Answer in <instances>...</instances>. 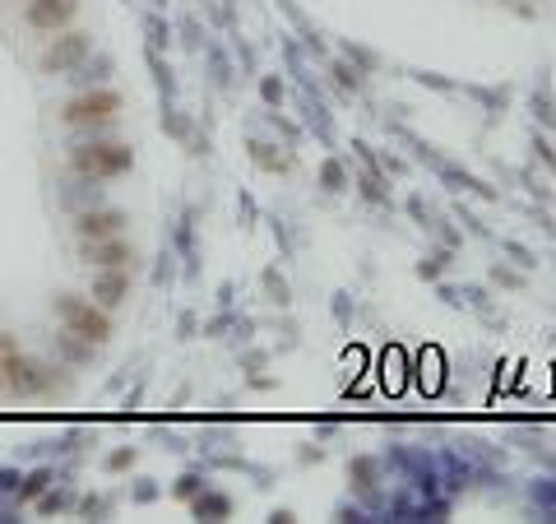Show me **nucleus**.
<instances>
[{"instance_id": "obj_1", "label": "nucleus", "mask_w": 556, "mask_h": 524, "mask_svg": "<svg viewBox=\"0 0 556 524\" xmlns=\"http://www.w3.org/2000/svg\"><path fill=\"white\" fill-rule=\"evenodd\" d=\"M70 167H75L84 181H116V177H126L130 167H135V149H130V144H116V140L75 144Z\"/></svg>"}, {"instance_id": "obj_2", "label": "nucleus", "mask_w": 556, "mask_h": 524, "mask_svg": "<svg viewBox=\"0 0 556 524\" xmlns=\"http://www.w3.org/2000/svg\"><path fill=\"white\" fill-rule=\"evenodd\" d=\"M56 311H61V325L70 334H79V339H89L93 348L112 344V316H107V307H98V302H89V297H75L65 293L56 297Z\"/></svg>"}, {"instance_id": "obj_3", "label": "nucleus", "mask_w": 556, "mask_h": 524, "mask_svg": "<svg viewBox=\"0 0 556 524\" xmlns=\"http://www.w3.org/2000/svg\"><path fill=\"white\" fill-rule=\"evenodd\" d=\"M116 112H121V93L116 89H84L75 93L70 103L61 107V121L65 126H75V130H102V126H112Z\"/></svg>"}, {"instance_id": "obj_4", "label": "nucleus", "mask_w": 556, "mask_h": 524, "mask_svg": "<svg viewBox=\"0 0 556 524\" xmlns=\"http://www.w3.org/2000/svg\"><path fill=\"white\" fill-rule=\"evenodd\" d=\"M0 381L5 395H42V362L24 358L10 334H0Z\"/></svg>"}, {"instance_id": "obj_5", "label": "nucleus", "mask_w": 556, "mask_h": 524, "mask_svg": "<svg viewBox=\"0 0 556 524\" xmlns=\"http://www.w3.org/2000/svg\"><path fill=\"white\" fill-rule=\"evenodd\" d=\"M89 52H93L89 33H79V28L65 33L61 28V33L47 42V52L38 56V65H42V75H70V70H79V65L89 61Z\"/></svg>"}, {"instance_id": "obj_6", "label": "nucleus", "mask_w": 556, "mask_h": 524, "mask_svg": "<svg viewBox=\"0 0 556 524\" xmlns=\"http://www.w3.org/2000/svg\"><path fill=\"white\" fill-rule=\"evenodd\" d=\"M380 483H385V460H376V455H353L348 460V492H357V501L367 511L380 506Z\"/></svg>"}, {"instance_id": "obj_7", "label": "nucleus", "mask_w": 556, "mask_h": 524, "mask_svg": "<svg viewBox=\"0 0 556 524\" xmlns=\"http://www.w3.org/2000/svg\"><path fill=\"white\" fill-rule=\"evenodd\" d=\"M84 260L93 269H130L135 265V246L126 242V232H116V237H98V242H79Z\"/></svg>"}, {"instance_id": "obj_8", "label": "nucleus", "mask_w": 556, "mask_h": 524, "mask_svg": "<svg viewBox=\"0 0 556 524\" xmlns=\"http://www.w3.org/2000/svg\"><path fill=\"white\" fill-rule=\"evenodd\" d=\"M79 14V0H28V28H38V33H61V28L75 24Z\"/></svg>"}, {"instance_id": "obj_9", "label": "nucleus", "mask_w": 556, "mask_h": 524, "mask_svg": "<svg viewBox=\"0 0 556 524\" xmlns=\"http://www.w3.org/2000/svg\"><path fill=\"white\" fill-rule=\"evenodd\" d=\"M246 154H251V163L260 167V172H269V177H288L292 167H297V149H292V144L251 140L246 144Z\"/></svg>"}, {"instance_id": "obj_10", "label": "nucleus", "mask_w": 556, "mask_h": 524, "mask_svg": "<svg viewBox=\"0 0 556 524\" xmlns=\"http://www.w3.org/2000/svg\"><path fill=\"white\" fill-rule=\"evenodd\" d=\"M130 218L121 209H84L75 218V237L79 242H98V237H116V232H126Z\"/></svg>"}, {"instance_id": "obj_11", "label": "nucleus", "mask_w": 556, "mask_h": 524, "mask_svg": "<svg viewBox=\"0 0 556 524\" xmlns=\"http://www.w3.org/2000/svg\"><path fill=\"white\" fill-rule=\"evenodd\" d=\"M302 121H306V130L325 144V149H339V126H334V112L325 107V98H316V93H306V89H302Z\"/></svg>"}, {"instance_id": "obj_12", "label": "nucleus", "mask_w": 556, "mask_h": 524, "mask_svg": "<svg viewBox=\"0 0 556 524\" xmlns=\"http://www.w3.org/2000/svg\"><path fill=\"white\" fill-rule=\"evenodd\" d=\"M353 195H357V200H367L371 209H385V214H394V191H390V177H385V172L353 167Z\"/></svg>"}, {"instance_id": "obj_13", "label": "nucleus", "mask_w": 556, "mask_h": 524, "mask_svg": "<svg viewBox=\"0 0 556 524\" xmlns=\"http://www.w3.org/2000/svg\"><path fill=\"white\" fill-rule=\"evenodd\" d=\"M529 116H533V126L547 130L552 135L556 130V89H552V70H538V79H533V93H529Z\"/></svg>"}, {"instance_id": "obj_14", "label": "nucleus", "mask_w": 556, "mask_h": 524, "mask_svg": "<svg viewBox=\"0 0 556 524\" xmlns=\"http://www.w3.org/2000/svg\"><path fill=\"white\" fill-rule=\"evenodd\" d=\"M459 93L473 98V103L487 112V126H496V121L510 112V89H506V84H459Z\"/></svg>"}, {"instance_id": "obj_15", "label": "nucleus", "mask_w": 556, "mask_h": 524, "mask_svg": "<svg viewBox=\"0 0 556 524\" xmlns=\"http://www.w3.org/2000/svg\"><path fill=\"white\" fill-rule=\"evenodd\" d=\"M408 385V348L404 344H385L380 348V390L399 395Z\"/></svg>"}, {"instance_id": "obj_16", "label": "nucleus", "mask_w": 556, "mask_h": 524, "mask_svg": "<svg viewBox=\"0 0 556 524\" xmlns=\"http://www.w3.org/2000/svg\"><path fill=\"white\" fill-rule=\"evenodd\" d=\"M130 297V269H98V279H93V302L98 307H121Z\"/></svg>"}, {"instance_id": "obj_17", "label": "nucleus", "mask_w": 556, "mask_h": 524, "mask_svg": "<svg viewBox=\"0 0 556 524\" xmlns=\"http://www.w3.org/2000/svg\"><path fill=\"white\" fill-rule=\"evenodd\" d=\"M316 186L325 195H343V191H353V163L343 154H329V158H320V167H316Z\"/></svg>"}, {"instance_id": "obj_18", "label": "nucleus", "mask_w": 556, "mask_h": 524, "mask_svg": "<svg viewBox=\"0 0 556 524\" xmlns=\"http://www.w3.org/2000/svg\"><path fill=\"white\" fill-rule=\"evenodd\" d=\"M510 177L519 181V191L529 195L533 205H547V209H556V191H552V186H547V177H543V172H538V167H533V163H524V167H510Z\"/></svg>"}, {"instance_id": "obj_19", "label": "nucleus", "mask_w": 556, "mask_h": 524, "mask_svg": "<svg viewBox=\"0 0 556 524\" xmlns=\"http://www.w3.org/2000/svg\"><path fill=\"white\" fill-rule=\"evenodd\" d=\"M325 70H329V79L339 84V93H348V98H362V93H367V75H362L353 61H343V56H325Z\"/></svg>"}, {"instance_id": "obj_20", "label": "nucleus", "mask_w": 556, "mask_h": 524, "mask_svg": "<svg viewBox=\"0 0 556 524\" xmlns=\"http://www.w3.org/2000/svg\"><path fill=\"white\" fill-rule=\"evenodd\" d=\"M455 256H459V251H450V246L436 242V246H427V256L413 265V274H417L422 283H436V279H445V269L455 265Z\"/></svg>"}, {"instance_id": "obj_21", "label": "nucleus", "mask_w": 556, "mask_h": 524, "mask_svg": "<svg viewBox=\"0 0 556 524\" xmlns=\"http://www.w3.org/2000/svg\"><path fill=\"white\" fill-rule=\"evenodd\" d=\"M487 283L501 288V293H529V274L519 265H510V260H496V265L487 269Z\"/></svg>"}, {"instance_id": "obj_22", "label": "nucleus", "mask_w": 556, "mask_h": 524, "mask_svg": "<svg viewBox=\"0 0 556 524\" xmlns=\"http://www.w3.org/2000/svg\"><path fill=\"white\" fill-rule=\"evenodd\" d=\"M190 506H195V515H200V520H228V515H232V497H228V492H209V487H204V492H195V497H190Z\"/></svg>"}, {"instance_id": "obj_23", "label": "nucleus", "mask_w": 556, "mask_h": 524, "mask_svg": "<svg viewBox=\"0 0 556 524\" xmlns=\"http://www.w3.org/2000/svg\"><path fill=\"white\" fill-rule=\"evenodd\" d=\"M529 501H533V511L543 515V520L556 524V478H533V483H529Z\"/></svg>"}, {"instance_id": "obj_24", "label": "nucleus", "mask_w": 556, "mask_h": 524, "mask_svg": "<svg viewBox=\"0 0 556 524\" xmlns=\"http://www.w3.org/2000/svg\"><path fill=\"white\" fill-rule=\"evenodd\" d=\"M529 149H533V163L543 167L547 177L556 181V144H552V135H547V130H538L533 126V135H529Z\"/></svg>"}, {"instance_id": "obj_25", "label": "nucleus", "mask_w": 556, "mask_h": 524, "mask_svg": "<svg viewBox=\"0 0 556 524\" xmlns=\"http://www.w3.org/2000/svg\"><path fill=\"white\" fill-rule=\"evenodd\" d=\"M339 56H343V61H353L362 75H380V65H385V61H380V52H371V47H362V42H343Z\"/></svg>"}, {"instance_id": "obj_26", "label": "nucleus", "mask_w": 556, "mask_h": 524, "mask_svg": "<svg viewBox=\"0 0 556 524\" xmlns=\"http://www.w3.org/2000/svg\"><path fill=\"white\" fill-rule=\"evenodd\" d=\"M427 237H436V242L450 246V251H464V228H459L455 218H436V214H431Z\"/></svg>"}, {"instance_id": "obj_27", "label": "nucleus", "mask_w": 556, "mask_h": 524, "mask_svg": "<svg viewBox=\"0 0 556 524\" xmlns=\"http://www.w3.org/2000/svg\"><path fill=\"white\" fill-rule=\"evenodd\" d=\"M496 242H501V256H510V265H519L524 274H533V269H538V251H533V246L515 242V237H496Z\"/></svg>"}, {"instance_id": "obj_28", "label": "nucleus", "mask_w": 556, "mask_h": 524, "mask_svg": "<svg viewBox=\"0 0 556 524\" xmlns=\"http://www.w3.org/2000/svg\"><path fill=\"white\" fill-rule=\"evenodd\" d=\"M455 223L468 232V237H478V242H496V232L487 228V223H482V218L473 214V209H468L464 200H459V205H455Z\"/></svg>"}, {"instance_id": "obj_29", "label": "nucleus", "mask_w": 556, "mask_h": 524, "mask_svg": "<svg viewBox=\"0 0 556 524\" xmlns=\"http://www.w3.org/2000/svg\"><path fill=\"white\" fill-rule=\"evenodd\" d=\"M260 283H265V297L274 302V307H292V288H288V279H283L278 269H265Z\"/></svg>"}, {"instance_id": "obj_30", "label": "nucleus", "mask_w": 556, "mask_h": 524, "mask_svg": "<svg viewBox=\"0 0 556 524\" xmlns=\"http://www.w3.org/2000/svg\"><path fill=\"white\" fill-rule=\"evenodd\" d=\"M408 79L422 84V89H431V93H459V84L455 79H445L441 70H408Z\"/></svg>"}, {"instance_id": "obj_31", "label": "nucleus", "mask_w": 556, "mask_h": 524, "mask_svg": "<svg viewBox=\"0 0 556 524\" xmlns=\"http://www.w3.org/2000/svg\"><path fill=\"white\" fill-rule=\"evenodd\" d=\"M283 98H288V84H283V79H278V75L260 79V103H265L269 112H278V107H283Z\"/></svg>"}, {"instance_id": "obj_32", "label": "nucleus", "mask_w": 556, "mask_h": 524, "mask_svg": "<svg viewBox=\"0 0 556 524\" xmlns=\"http://www.w3.org/2000/svg\"><path fill=\"white\" fill-rule=\"evenodd\" d=\"M334 520L367 524V520H371V511H367V506H362V501H339V506H334Z\"/></svg>"}, {"instance_id": "obj_33", "label": "nucleus", "mask_w": 556, "mask_h": 524, "mask_svg": "<svg viewBox=\"0 0 556 524\" xmlns=\"http://www.w3.org/2000/svg\"><path fill=\"white\" fill-rule=\"evenodd\" d=\"M404 209H408V218H413L417 228L427 232V223H431V205H427V200H422V195H408V200H404Z\"/></svg>"}, {"instance_id": "obj_34", "label": "nucleus", "mask_w": 556, "mask_h": 524, "mask_svg": "<svg viewBox=\"0 0 556 524\" xmlns=\"http://www.w3.org/2000/svg\"><path fill=\"white\" fill-rule=\"evenodd\" d=\"M380 172H385V177H408V158L390 154V149H380Z\"/></svg>"}, {"instance_id": "obj_35", "label": "nucleus", "mask_w": 556, "mask_h": 524, "mask_svg": "<svg viewBox=\"0 0 556 524\" xmlns=\"http://www.w3.org/2000/svg\"><path fill=\"white\" fill-rule=\"evenodd\" d=\"M269 121H274V130H278V135H283V144H292V149L302 144V126H292V121H283V116H278V112H269Z\"/></svg>"}, {"instance_id": "obj_36", "label": "nucleus", "mask_w": 556, "mask_h": 524, "mask_svg": "<svg viewBox=\"0 0 556 524\" xmlns=\"http://www.w3.org/2000/svg\"><path fill=\"white\" fill-rule=\"evenodd\" d=\"M181 501H190L195 492H204V473H186V478H177V487H172Z\"/></svg>"}, {"instance_id": "obj_37", "label": "nucleus", "mask_w": 556, "mask_h": 524, "mask_svg": "<svg viewBox=\"0 0 556 524\" xmlns=\"http://www.w3.org/2000/svg\"><path fill=\"white\" fill-rule=\"evenodd\" d=\"M436 297H441L445 307H464V297H459L455 283H441V279H436Z\"/></svg>"}, {"instance_id": "obj_38", "label": "nucleus", "mask_w": 556, "mask_h": 524, "mask_svg": "<svg viewBox=\"0 0 556 524\" xmlns=\"http://www.w3.org/2000/svg\"><path fill=\"white\" fill-rule=\"evenodd\" d=\"M130 464H135V450H116L112 460H107V469L121 473V469H130Z\"/></svg>"}, {"instance_id": "obj_39", "label": "nucleus", "mask_w": 556, "mask_h": 524, "mask_svg": "<svg viewBox=\"0 0 556 524\" xmlns=\"http://www.w3.org/2000/svg\"><path fill=\"white\" fill-rule=\"evenodd\" d=\"M163 126L172 130V135H177V140H186V135H190V126H186V121H181L177 112H167V116H163Z\"/></svg>"}, {"instance_id": "obj_40", "label": "nucleus", "mask_w": 556, "mask_h": 524, "mask_svg": "<svg viewBox=\"0 0 556 524\" xmlns=\"http://www.w3.org/2000/svg\"><path fill=\"white\" fill-rule=\"evenodd\" d=\"M334 316H339L343 325L353 320V311H348V293H334Z\"/></svg>"}, {"instance_id": "obj_41", "label": "nucleus", "mask_w": 556, "mask_h": 524, "mask_svg": "<svg viewBox=\"0 0 556 524\" xmlns=\"http://www.w3.org/2000/svg\"><path fill=\"white\" fill-rule=\"evenodd\" d=\"M241 218H246L241 228H251V223H255V200H251V195H241Z\"/></svg>"}, {"instance_id": "obj_42", "label": "nucleus", "mask_w": 556, "mask_h": 524, "mask_svg": "<svg viewBox=\"0 0 556 524\" xmlns=\"http://www.w3.org/2000/svg\"><path fill=\"white\" fill-rule=\"evenodd\" d=\"M334 432H339V422H316V436H320V441H329V436H334Z\"/></svg>"}, {"instance_id": "obj_43", "label": "nucleus", "mask_w": 556, "mask_h": 524, "mask_svg": "<svg viewBox=\"0 0 556 524\" xmlns=\"http://www.w3.org/2000/svg\"><path fill=\"white\" fill-rule=\"evenodd\" d=\"M269 520H274V524H292V520H297V515H292V511H288V506H278V511H274V515H269Z\"/></svg>"}, {"instance_id": "obj_44", "label": "nucleus", "mask_w": 556, "mask_h": 524, "mask_svg": "<svg viewBox=\"0 0 556 524\" xmlns=\"http://www.w3.org/2000/svg\"><path fill=\"white\" fill-rule=\"evenodd\" d=\"M0 395H5V381H0Z\"/></svg>"}]
</instances>
